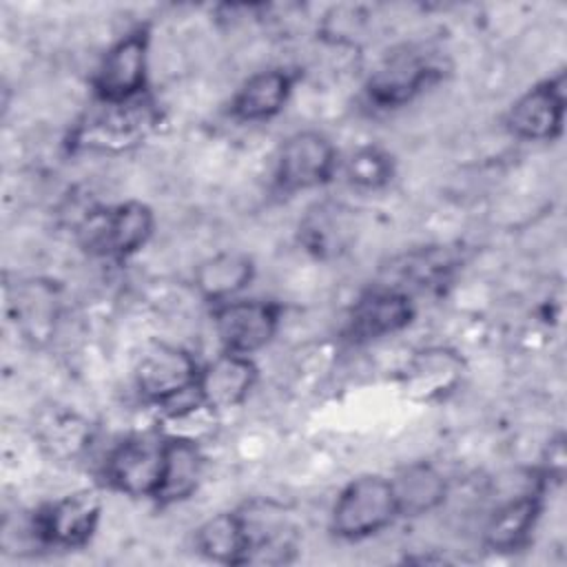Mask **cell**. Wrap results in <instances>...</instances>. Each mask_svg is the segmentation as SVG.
<instances>
[{"label": "cell", "instance_id": "obj_1", "mask_svg": "<svg viewBox=\"0 0 567 567\" xmlns=\"http://www.w3.org/2000/svg\"><path fill=\"white\" fill-rule=\"evenodd\" d=\"M155 100L146 93L126 102H95L69 133L71 151L120 153L140 146L159 124Z\"/></svg>", "mask_w": 567, "mask_h": 567}, {"label": "cell", "instance_id": "obj_2", "mask_svg": "<svg viewBox=\"0 0 567 567\" xmlns=\"http://www.w3.org/2000/svg\"><path fill=\"white\" fill-rule=\"evenodd\" d=\"M195 357L173 343H151L135 365V388L146 403L159 405L166 416L199 405Z\"/></svg>", "mask_w": 567, "mask_h": 567}, {"label": "cell", "instance_id": "obj_3", "mask_svg": "<svg viewBox=\"0 0 567 567\" xmlns=\"http://www.w3.org/2000/svg\"><path fill=\"white\" fill-rule=\"evenodd\" d=\"M399 518L390 478L363 474L352 478L337 496L330 529L341 540H365L388 529Z\"/></svg>", "mask_w": 567, "mask_h": 567}, {"label": "cell", "instance_id": "obj_4", "mask_svg": "<svg viewBox=\"0 0 567 567\" xmlns=\"http://www.w3.org/2000/svg\"><path fill=\"white\" fill-rule=\"evenodd\" d=\"M100 518V494L78 489L33 509L27 518V534L38 547L82 549L95 536Z\"/></svg>", "mask_w": 567, "mask_h": 567}, {"label": "cell", "instance_id": "obj_5", "mask_svg": "<svg viewBox=\"0 0 567 567\" xmlns=\"http://www.w3.org/2000/svg\"><path fill=\"white\" fill-rule=\"evenodd\" d=\"M153 228L155 215L146 204L124 202L91 210L78 226V239L91 255L126 259L148 244Z\"/></svg>", "mask_w": 567, "mask_h": 567}, {"label": "cell", "instance_id": "obj_6", "mask_svg": "<svg viewBox=\"0 0 567 567\" xmlns=\"http://www.w3.org/2000/svg\"><path fill=\"white\" fill-rule=\"evenodd\" d=\"M148 49L151 31L146 24L122 35L100 60L91 89L95 102H126L148 93Z\"/></svg>", "mask_w": 567, "mask_h": 567}, {"label": "cell", "instance_id": "obj_7", "mask_svg": "<svg viewBox=\"0 0 567 567\" xmlns=\"http://www.w3.org/2000/svg\"><path fill=\"white\" fill-rule=\"evenodd\" d=\"M339 168V153L328 135L319 131H297L288 135L275 159L277 190L292 195L332 182Z\"/></svg>", "mask_w": 567, "mask_h": 567}, {"label": "cell", "instance_id": "obj_8", "mask_svg": "<svg viewBox=\"0 0 567 567\" xmlns=\"http://www.w3.org/2000/svg\"><path fill=\"white\" fill-rule=\"evenodd\" d=\"M164 463V434H128L106 454L102 474L111 489L131 498H153Z\"/></svg>", "mask_w": 567, "mask_h": 567}, {"label": "cell", "instance_id": "obj_9", "mask_svg": "<svg viewBox=\"0 0 567 567\" xmlns=\"http://www.w3.org/2000/svg\"><path fill=\"white\" fill-rule=\"evenodd\" d=\"M281 326V306L266 299H230L213 306V330L221 352L255 354L264 350Z\"/></svg>", "mask_w": 567, "mask_h": 567}, {"label": "cell", "instance_id": "obj_10", "mask_svg": "<svg viewBox=\"0 0 567 567\" xmlns=\"http://www.w3.org/2000/svg\"><path fill=\"white\" fill-rule=\"evenodd\" d=\"M441 80L430 55L405 47L388 53L365 82V97L377 109H399Z\"/></svg>", "mask_w": 567, "mask_h": 567}, {"label": "cell", "instance_id": "obj_11", "mask_svg": "<svg viewBox=\"0 0 567 567\" xmlns=\"http://www.w3.org/2000/svg\"><path fill=\"white\" fill-rule=\"evenodd\" d=\"M414 301L392 286L365 290L348 310L343 337L350 343H370L405 330L414 319Z\"/></svg>", "mask_w": 567, "mask_h": 567}, {"label": "cell", "instance_id": "obj_12", "mask_svg": "<svg viewBox=\"0 0 567 567\" xmlns=\"http://www.w3.org/2000/svg\"><path fill=\"white\" fill-rule=\"evenodd\" d=\"M565 73H556L527 89L505 115L509 133L525 142H551L563 133Z\"/></svg>", "mask_w": 567, "mask_h": 567}, {"label": "cell", "instance_id": "obj_13", "mask_svg": "<svg viewBox=\"0 0 567 567\" xmlns=\"http://www.w3.org/2000/svg\"><path fill=\"white\" fill-rule=\"evenodd\" d=\"M259 370L246 354L221 352L199 368L197 396L210 412L239 408L252 392Z\"/></svg>", "mask_w": 567, "mask_h": 567}, {"label": "cell", "instance_id": "obj_14", "mask_svg": "<svg viewBox=\"0 0 567 567\" xmlns=\"http://www.w3.org/2000/svg\"><path fill=\"white\" fill-rule=\"evenodd\" d=\"M545 485L547 483L538 478L527 492L505 501L492 512L483 532V543L487 549L498 554H512L527 545L543 514Z\"/></svg>", "mask_w": 567, "mask_h": 567}, {"label": "cell", "instance_id": "obj_15", "mask_svg": "<svg viewBox=\"0 0 567 567\" xmlns=\"http://www.w3.org/2000/svg\"><path fill=\"white\" fill-rule=\"evenodd\" d=\"M204 467L206 458L202 454L199 441L188 436L164 434L162 476L151 501L159 507H168L190 498L202 483Z\"/></svg>", "mask_w": 567, "mask_h": 567}, {"label": "cell", "instance_id": "obj_16", "mask_svg": "<svg viewBox=\"0 0 567 567\" xmlns=\"http://www.w3.org/2000/svg\"><path fill=\"white\" fill-rule=\"evenodd\" d=\"M297 75L290 69L272 66L252 73L230 100V117L237 122H266L279 115L295 89Z\"/></svg>", "mask_w": 567, "mask_h": 567}, {"label": "cell", "instance_id": "obj_17", "mask_svg": "<svg viewBox=\"0 0 567 567\" xmlns=\"http://www.w3.org/2000/svg\"><path fill=\"white\" fill-rule=\"evenodd\" d=\"M255 279V261L239 250H224L197 264L193 284L199 297L213 306L237 299Z\"/></svg>", "mask_w": 567, "mask_h": 567}, {"label": "cell", "instance_id": "obj_18", "mask_svg": "<svg viewBox=\"0 0 567 567\" xmlns=\"http://www.w3.org/2000/svg\"><path fill=\"white\" fill-rule=\"evenodd\" d=\"M399 518H416L439 509L447 498V481L439 467L427 461H414L392 478Z\"/></svg>", "mask_w": 567, "mask_h": 567}, {"label": "cell", "instance_id": "obj_19", "mask_svg": "<svg viewBox=\"0 0 567 567\" xmlns=\"http://www.w3.org/2000/svg\"><path fill=\"white\" fill-rule=\"evenodd\" d=\"M195 549L221 565L248 563V534L241 512H219L195 529Z\"/></svg>", "mask_w": 567, "mask_h": 567}, {"label": "cell", "instance_id": "obj_20", "mask_svg": "<svg viewBox=\"0 0 567 567\" xmlns=\"http://www.w3.org/2000/svg\"><path fill=\"white\" fill-rule=\"evenodd\" d=\"M461 357L452 350L430 348L419 352L408 368V385L412 392L430 399L452 390L461 379Z\"/></svg>", "mask_w": 567, "mask_h": 567}, {"label": "cell", "instance_id": "obj_21", "mask_svg": "<svg viewBox=\"0 0 567 567\" xmlns=\"http://www.w3.org/2000/svg\"><path fill=\"white\" fill-rule=\"evenodd\" d=\"M346 179L361 190L385 188L394 177V159L388 151L374 144L354 148L343 162Z\"/></svg>", "mask_w": 567, "mask_h": 567}]
</instances>
